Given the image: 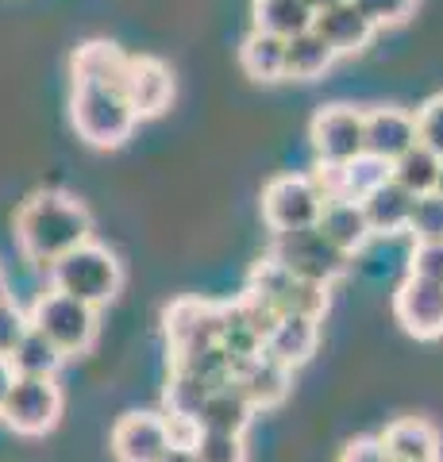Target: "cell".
<instances>
[{"mask_svg": "<svg viewBox=\"0 0 443 462\" xmlns=\"http://www.w3.org/2000/svg\"><path fill=\"white\" fill-rule=\"evenodd\" d=\"M409 236L417 243H443V197L439 193L417 197V208H412V220H409Z\"/></svg>", "mask_w": 443, "mask_h": 462, "instance_id": "obj_30", "label": "cell"}, {"mask_svg": "<svg viewBox=\"0 0 443 462\" xmlns=\"http://www.w3.org/2000/svg\"><path fill=\"white\" fill-rule=\"evenodd\" d=\"M317 227L336 243L343 254H351V258L366 247L370 236H374L370 224H366V212H363L359 200H328Z\"/></svg>", "mask_w": 443, "mask_h": 462, "instance_id": "obj_22", "label": "cell"}, {"mask_svg": "<svg viewBox=\"0 0 443 462\" xmlns=\"http://www.w3.org/2000/svg\"><path fill=\"white\" fill-rule=\"evenodd\" d=\"M8 363H12V370H16L20 378H54L59 366L66 363V355L47 336H42V331L27 328V336L20 339L16 351L8 355Z\"/></svg>", "mask_w": 443, "mask_h": 462, "instance_id": "obj_27", "label": "cell"}, {"mask_svg": "<svg viewBox=\"0 0 443 462\" xmlns=\"http://www.w3.org/2000/svg\"><path fill=\"white\" fill-rule=\"evenodd\" d=\"M305 5H309L312 12H317V16H320V12H328V8H336V5H343V0H305Z\"/></svg>", "mask_w": 443, "mask_h": 462, "instance_id": "obj_38", "label": "cell"}, {"mask_svg": "<svg viewBox=\"0 0 443 462\" xmlns=\"http://www.w3.org/2000/svg\"><path fill=\"white\" fill-rule=\"evenodd\" d=\"M355 8L374 27H397L417 12V0H355Z\"/></svg>", "mask_w": 443, "mask_h": 462, "instance_id": "obj_32", "label": "cell"}, {"mask_svg": "<svg viewBox=\"0 0 443 462\" xmlns=\"http://www.w3.org/2000/svg\"><path fill=\"white\" fill-rule=\"evenodd\" d=\"M159 462H197V455H193V447H189V439H185V443L178 439V443H174V447H170V451H166V455H162Z\"/></svg>", "mask_w": 443, "mask_h": 462, "instance_id": "obj_36", "label": "cell"}, {"mask_svg": "<svg viewBox=\"0 0 443 462\" xmlns=\"http://www.w3.org/2000/svg\"><path fill=\"white\" fill-rule=\"evenodd\" d=\"M27 328H32L27 312L20 305H12L8 297H0V358H8L12 351H16L20 339L27 336Z\"/></svg>", "mask_w": 443, "mask_h": 462, "instance_id": "obj_33", "label": "cell"}, {"mask_svg": "<svg viewBox=\"0 0 443 462\" xmlns=\"http://www.w3.org/2000/svg\"><path fill=\"white\" fill-rule=\"evenodd\" d=\"M162 339H166L170 363L201 355L208 346H220V305L201 300V297L170 300L162 312Z\"/></svg>", "mask_w": 443, "mask_h": 462, "instance_id": "obj_7", "label": "cell"}, {"mask_svg": "<svg viewBox=\"0 0 443 462\" xmlns=\"http://www.w3.org/2000/svg\"><path fill=\"white\" fill-rule=\"evenodd\" d=\"M189 447L197 462H247L243 436H227V431H193Z\"/></svg>", "mask_w": 443, "mask_h": 462, "instance_id": "obj_29", "label": "cell"}, {"mask_svg": "<svg viewBox=\"0 0 443 462\" xmlns=\"http://www.w3.org/2000/svg\"><path fill=\"white\" fill-rule=\"evenodd\" d=\"M324 212V197L317 193L312 178H293V173H281V178L266 181L263 189V220L274 231H301V227H317Z\"/></svg>", "mask_w": 443, "mask_h": 462, "instance_id": "obj_10", "label": "cell"}, {"mask_svg": "<svg viewBox=\"0 0 443 462\" xmlns=\"http://www.w3.org/2000/svg\"><path fill=\"white\" fill-rule=\"evenodd\" d=\"M312 27H317L320 39H324L339 58H343V54L366 51L370 39H374V32H378V27L370 23L359 8H355V0H343V5L320 12V16L312 20Z\"/></svg>", "mask_w": 443, "mask_h": 462, "instance_id": "obj_16", "label": "cell"}, {"mask_svg": "<svg viewBox=\"0 0 443 462\" xmlns=\"http://www.w3.org/2000/svg\"><path fill=\"white\" fill-rule=\"evenodd\" d=\"M232 382L243 397L254 404V412H266V409H278V404L290 397V385H293V370L274 363L266 351L247 358V363H239Z\"/></svg>", "mask_w": 443, "mask_h": 462, "instance_id": "obj_14", "label": "cell"}, {"mask_svg": "<svg viewBox=\"0 0 443 462\" xmlns=\"http://www.w3.org/2000/svg\"><path fill=\"white\" fill-rule=\"evenodd\" d=\"M35 331H42L66 358H78V355H89L93 343H97V309L85 305V300H74L51 289V293H39V300L27 312Z\"/></svg>", "mask_w": 443, "mask_h": 462, "instance_id": "obj_5", "label": "cell"}, {"mask_svg": "<svg viewBox=\"0 0 443 462\" xmlns=\"http://www.w3.org/2000/svg\"><path fill=\"white\" fill-rule=\"evenodd\" d=\"M274 263L293 270L297 278L317 282L332 289L343 273L351 270V254H343L320 227H301V231H278L266 251Z\"/></svg>", "mask_w": 443, "mask_h": 462, "instance_id": "obj_4", "label": "cell"}, {"mask_svg": "<svg viewBox=\"0 0 443 462\" xmlns=\"http://www.w3.org/2000/svg\"><path fill=\"white\" fill-rule=\"evenodd\" d=\"M409 273L443 285V243H417L409 254Z\"/></svg>", "mask_w": 443, "mask_h": 462, "instance_id": "obj_34", "label": "cell"}, {"mask_svg": "<svg viewBox=\"0 0 443 462\" xmlns=\"http://www.w3.org/2000/svg\"><path fill=\"white\" fill-rule=\"evenodd\" d=\"M69 120H74V132L97 151H116L132 139L139 116L127 105L124 89H112V85H93V81H74V93H69Z\"/></svg>", "mask_w": 443, "mask_h": 462, "instance_id": "obj_2", "label": "cell"}, {"mask_svg": "<svg viewBox=\"0 0 443 462\" xmlns=\"http://www.w3.org/2000/svg\"><path fill=\"white\" fill-rule=\"evenodd\" d=\"M217 385H208L205 378H197V374L181 370V366H170V378H166V389H162V404H166V420L174 428H197V416H201L208 393Z\"/></svg>", "mask_w": 443, "mask_h": 462, "instance_id": "obj_20", "label": "cell"}, {"mask_svg": "<svg viewBox=\"0 0 443 462\" xmlns=\"http://www.w3.org/2000/svg\"><path fill=\"white\" fill-rule=\"evenodd\" d=\"M247 289L251 293H259L278 316H312V320H324L328 305H332V289L297 278L293 270H285L270 254L251 266Z\"/></svg>", "mask_w": 443, "mask_h": 462, "instance_id": "obj_6", "label": "cell"}, {"mask_svg": "<svg viewBox=\"0 0 443 462\" xmlns=\"http://www.w3.org/2000/svg\"><path fill=\"white\" fill-rule=\"evenodd\" d=\"M124 97L135 108L139 120L162 116L170 108V100H174V74L159 58H132L124 78Z\"/></svg>", "mask_w": 443, "mask_h": 462, "instance_id": "obj_13", "label": "cell"}, {"mask_svg": "<svg viewBox=\"0 0 443 462\" xmlns=\"http://www.w3.org/2000/svg\"><path fill=\"white\" fill-rule=\"evenodd\" d=\"M239 66L251 81H285V39L251 32L239 42Z\"/></svg>", "mask_w": 443, "mask_h": 462, "instance_id": "obj_25", "label": "cell"}, {"mask_svg": "<svg viewBox=\"0 0 443 462\" xmlns=\"http://www.w3.org/2000/svg\"><path fill=\"white\" fill-rule=\"evenodd\" d=\"M439 166H443V158H439L436 151H428L424 143H417V147H409V151L390 166V178H393L397 185H405L412 197H428V193H436Z\"/></svg>", "mask_w": 443, "mask_h": 462, "instance_id": "obj_28", "label": "cell"}, {"mask_svg": "<svg viewBox=\"0 0 443 462\" xmlns=\"http://www.w3.org/2000/svg\"><path fill=\"white\" fill-rule=\"evenodd\" d=\"M336 58L339 54L320 39L317 27H309V32L285 39V78L290 81H317L332 69Z\"/></svg>", "mask_w": 443, "mask_h": 462, "instance_id": "obj_24", "label": "cell"}, {"mask_svg": "<svg viewBox=\"0 0 443 462\" xmlns=\"http://www.w3.org/2000/svg\"><path fill=\"white\" fill-rule=\"evenodd\" d=\"M12 382H16V370H12L8 358H0V409H5V401L12 393Z\"/></svg>", "mask_w": 443, "mask_h": 462, "instance_id": "obj_37", "label": "cell"}, {"mask_svg": "<svg viewBox=\"0 0 443 462\" xmlns=\"http://www.w3.org/2000/svg\"><path fill=\"white\" fill-rule=\"evenodd\" d=\"M251 16H254V32L293 39V35L309 32L312 20H317V12H312L305 0H254Z\"/></svg>", "mask_w": 443, "mask_h": 462, "instance_id": "obj_26", "label": "cell"}, {"mask_svg": "<svg viewBox=\"0 0 443 462\" xmlns=\"http://www.w3.org/2000/svg\"><path fill=\"white\" fill-rule=\"evenodd\" d=\"M89 236H93L89 208L66 193H35L16 212V243L27 263L39 270H51L62 254L89 243Z\"/></svg>", "mask_w": 443, "mask_h": 462, "instance_id": "obj_1", "label": "cell"}, {"mask_svg": "<svg viewBox=\"0 0 443 462\" xmlns=\"http://www.w3.org/2000/svg\"><path fill=\"white\" fill-rule=\"evenodd\" d=\"M390 462H393V458H390Z\"/></svg>", "mask_w": 443, "mask_h": 462, "instance_id": "obj_40", "label": "cell"}, {"mask_svg": "<svg viewBox=\"0 0 443 462\" xmlns=\"http://www.w3.org/2000/svg\"><path fill=\"white\" fill-rule=\"evenodd\" d=\"M178 443L174 424L159 412H124L112 428V455L116 462H159Z\"/></svg>", "mask_w": 443, "mask_h": 462, "instance_id": "obj_11", "label": "cell"}, {"mask_svg": "<svg viewBox=\"0 0 443 462\" xmlns=\"http://www.w3.org/2000/svg\"><path fill=\"white\" fill-rule=\"evenodd\" d=\"M120 285H124L120 258L93 239L81 243L78 251L62 254L59 263L51 266V289H59V293L74 297V300H85V305H93V309H105L108 300H116Z\"/></svg>", "mask_w": 443, "mask_h": 462, "instance_id": "obj_3", "label": "cell"}, {"mask_svg": "<svg viewBox=\"0 0 443 462\" xmlns=\"http://www.w3.org/2000/svg\"><path fill=\"white\" fill-rule=\"evenodd\" d=\"M317 346H320V320H312V316H281L274 331L266 336L263 351L274 358V363L297 370L317 355Z\"/></svg>", "mask_w": 443, "mask_h": 462, "instance_id": "obj_17", "label": "cell"}, {"mask_svg": "<svg viewBox=\"0 0 443 462\" xmlns=\"http://www.w3.org/2000/svg\"><path fill=\"white\" fill-rule=\"evenodd\" d=\"M393 316L412 339H424V343L439 339L443 336V285L409 273L393 293Z\"/></svg>", "mask_w": 443, "mask_h": 462, "instance_id": "obj_12", "label": "cell"}, {"mask_svg": "<svg viewBox=\"0 0 443 462\" xmlns=\"http://www.w3.org/2000/svg\"><path fill=\"white\" fill-rule=\"evenodd\" d=\"M436 193L443 197V166H439V181H436Z\"/></svg>", "mask_w": 443, "mask_h": 462, "instance_id": "obj_39", "label": "cell"}, {"mask_svg": "<svg viewBox=\"0 0 443 462\" xmlns=\"http://www.w3.org/2000/svg\"><path fill=\"white\" fill-rule=\"evenodd\" d=\"M254 416V404L235 389V382H224L208 393L201 416H197L193 431H227V436H243Z\"/></svg>", "mask_w": 443, "mask_h": 462, "instance_id": "obj_23", "label": "cell"}, {"mask_svg": "<svg viewBox=\"0 0 443 462\" xmlns=\"http://www.w3.org/2000/svg\"><path fill=\"white\" fill-rule=\"evenodd\" d=\"M378 439L393 462H439V436H436L432 424L420 420V416L393 420Z\"/></svg>", "mask_w": 443, "mask_h": 462, "instance_id": "obj_21", "label": "cell"}, {"mask_svg": "<svg viewBox=\"0 0 443 462\" xmlns=\"http://www.w3.org/2000/svg\"><path fill=\"white\" fill-rule=\"evenodd\" d=\"M62 416V389L54 385V378H20L12 382V393L0 409L5 420L16 436H47Z\"/></svg>", "mask_w": 443, "mask_h": 462, "instance_id": "obj_8", "label": "cell"}, {"mask_svg": "<svg viewBox=\"0 0 443 462\" xmlns=\"http://www.w3.org/2000/svg\"><path fill=\"white\" fill-rule=\"evenodd\" d=\"M339 462H390V455H385L382 439L359 436V439H351V443L339 451Z\"/></svg>", "mask_w": 443, "mask_h": 462, "instance_id": "obj_35", "label": "cell"}, {"mask_svg": "<svg viewBox=\"0 0 443 462\" xmlns=\"http://www.w3.org/2000/svg\"><path fill=\"white\" fill-rule=\"evenodd\" d=\"M417 139L428 151H436L443 158V93L428 97L417 108Z\"/></svg>", "mask_w": 443, "mask_h": 462, "instance_id": "obj_31", "label": "cell"}, {"mask_svg": "<svg viewBox=\"0 0 443 462\" xmlns=\"http://www.w3.org/2000/svg\"><path fill=\"white\" fill-rule=\"evenodd\" d=\"M417 116L405 108H374L366 112V154L382 162H397L409 147H417Z\"/></svg>", "mask_w": 443, "mask_h": 462, "instance_id": "obj_15", "label": "cell"}, {"mask_svg": "<svg viewBox=\"0 0 443 462\" xmlns=\"http://www.w3.org/2000/svg\"><path fill=\"white\" fill-rule=\"evenodd\" d=\"M309 139L317 151V162H355L359 154H366V112L351 105H328L312 116Z\"/></svg>", "mask_w": 443, "mask_h": 462, "instance_id": "obj_9", "label": "cell"}, {"mask_svg": "<svg viewBox=\"0 0 443 462\" xmlns=\"http://www.w3.org/2000/svg\"><path fill=\"white\" fill-rule=\"evenodd\" d=\"M127 58L116 42H105V39H89L81 42L69 58V69H74V81H93V85H112V89H124V78H127Z\"/></svg>", "mask_w": 443, "mask_h": 462, "instance_id": "obj_19", "label": "cell"}, {"mask_svg": "<svg viewBox=\"0 0 443 462\" xmlns=\"http://www.w3.org/2000/svg\"><path fill=\"white\" fill-rule=\"evenodd\" d=\"M363 212H366V224L374 236H401L409 231V220H412V208H417V197H412L405 185H397L393 178L378 185L370 197L359 200Z\"/></svg>", "mask_w": 443, "mask_h": 462, "instance_id": "obj_18", "label": "cell"}]
</instances>
